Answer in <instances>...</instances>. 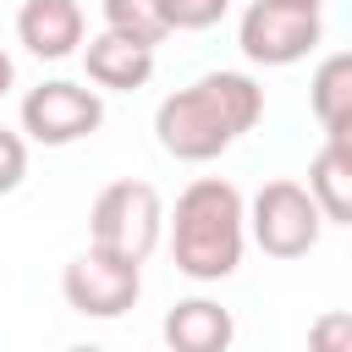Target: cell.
<instances>
[{
	"mask_svg": "<svg viewBox=\"0 0 352 352\" xmlns=\"http://www.w3.org/2000/svg\"><path fill=\"white\" fill-rule=\"evenodd\" d=\"M264 116V88L242 72H209L187 88H176L160 110H154V132L160 148L176 160H214L226 154L253 121Z\"/></svg>",
	"mask_w": 352,
	"mask_h": 352,
	"instance_id": "6da1fadb",
	"label": "cell"
},
{
	"mask_svg": "<svg viewBox=\"0 0 352 352\" xmlns=\"http://www.w3.org/2000/svg\"><path fill=\"white\" fill-rule=\"evenodd\" d=\"M242 236H248V209L242 192L220 176L192 182L176 198L170 214V258L192 280H226L242 264Z\"/></svg>",
	"mask_w": 352,
	"mask_h": 352,
	"instance_id": "7a4b0ae2",
	"label": "cell"
},
{
	"mask_svg": "<svg viewBox=\"0 0 352 352\" xmlns=\"http://www.w3.org/2000/svg\"><path fill=\"white\" fill-rule=\"evenodd\" d=\"M160 226H165V209H160V192L148 182H110L88 209L94 248H104L116 258H132V264H143L154 253Z\"/></svg>",
	"mask_w": 352,
	"mask_h": 352,
	"instance_id": "3957f363",
	"label": "cell"
},
{
	"mask_svg": "<svg viewBox=\"0 0 352 352\" xmlns=\"http://www.w3.org/2000/svg\"><path fill=\"white\" fill-rule=\"evenodd\" d=\"M248 226H253V242L270 258H302L319 242L324 209H319L314 187H302V182H264L258 198H253Z\"/></svg>",
	"mask_w": 352,
	"mask_h": 352,
	"instance_id": "277c9868",
	"label": "cell"
},
{
	"mask_svg": "<svg viewBox=\"0 0 352 352\" xmlns=\"http://www.w3.org/2000/svg\"><path fill=\"white\" fill-rule=\"evenodd\" d=\"M60 292H66V302H72L77 314H88V319H121V314L138 302L143 275H138L132 258H116V253H104V248L88 242V253H77V258L66 264Z\"/></svg>",
	"mask_w": 352,
	"mask_h": 352,
	"instance_id": "5b68a950",
	"label": "cell"
},
{
	"mask_svg": "<svg viewBox=\"0 0 352 352\" xmlns=\"http://www.w3.org/2000/svg\"><path fill=\"white\" fill-rule=\"evenodd\" d=\"M99 121H104V99H99L94 88H82V82H66V77L38 82V88L22 99V132H28L33 143H50V148L99 132Z\"/></svg>",
	"mask_w": 352,
	"mask_h": 352,
	"instance_id": "8992f818",
	"label": "cell"
},
{
	"mask_svg": "<svg viewBox=\"0 0 352 352\" xmlns=\"http://www.w3.org/2000/svg\"><path fill=\"white\" fill-rule=\"evenodd\" d=\"M236 44L258 66H292L319 44V11H292V6H275V0H253L242 11Z\"/></svg>",
	"mask_w": 352,
	"mask_h": 352,
	"instance_id": "52a82bcc",
	"label": "cell"
},
{
	"mask_svg": "<svg viewBox=\"0 0 352 352\" xmlns=\"http://www.w3.org/2000/svg\"><path fill=\"white\" fill-rule=\"evenodd\" d=\"M16 38L38 60H66L82 44V6L77 0H28L16 11Z\"/></svg>",
	"mask_w": 352,
	"mask_h": 352,
	"instance_id": "ba28073f",
	"label": "cell"
},
{
	"mask_svg": "<svg viewBox=\"0 0 352 352\" xmlns=\"http://www.w3.org/2000/svg\"><path fill=\"white\" fill-rule=\"evenodd\" d=\"M88 77L99 88H143L154 77V44L148 38H132L121 28H104L99 38H88Z\"/></svg>",
	"mask_w": 352,
	"mask_h": 352,
	"instance_id": "9c48e42d",
	"label": "cell"
},
{
	"mask_svg": "<svg viewBox=\"0 0 352 352\" xmlns=\"http://www.w3.org/2000/svg\"><path fill=\"white\" fill-rule=\"evenodd\" d=\"M231 336H236L231 314L220 302H209V297H187V302H176L165 314V341L176 352H226Z\"/></svg>",
	"mask_w": 352,
	"mask_h": 352,
	"instance_id": "30bf717a",
	"label": "cell"
},
{
	"mask_svg": "<svg viewBox=\"0 0 352 352\" xmlns=\"http://www.w3.org/2000/svg\"><path fill=\"white\" fill-rule=\"evenodd\" d=\"M308 187H314L324 220L352 226V154H346V148L324 143V148L314 154V165H308Z\"/></svg>",
	"mask_w": 352,
	"mask_h": 352,
	"instance_id": "8fae6325",
	"label": "cell"
},
{
	"mask_svg": "<svg viewBox=\"0 0 352 352\" xmlns=\"http://www.w3.org/2000/svg\"><path fill=\"white\" fill-rule=\"evenodd\" d=\"M314 116H319V126L324 121H336L341 110H352V50H341V55H324L319 60V72H314Z\"/></svg>",
	"mask_w": 352,
	"mask_h": 352,
	"instance_id": "7c38bea8",
	"label": "cell"
},
{
	"mask_svg": "<svg viewBox=\"0 0 352 352\" xmlns=\"http://www.w3.org/2000/svg\"><path fill=\"white\" fill-rule=\"evenodd\" d=\"M104 28H121V33L148 38V44H160V38L170 33L160 0H104Z\"/></svg>",
	"mask_w": 352,
	"mask_h": 352,
	"instance_id": "4fadbf2b",
	"label": "cell"
},
{
	"mask_svg": "<svg viewBox=\"0 0 352 352\" xmlns=\"http://www.w3.org/2000/svg\"><path fill=\"white\" fill-rule=\"evenodd\" d=\"M226 6H231V0H160V11H165V28H176V33L214 28V22L226 16Z\"/></svg>",
	"mask_w": 352,
	"mask_h": 352,
	"instance_id": "5bb4252c",
	"label": "cell"
},
{
	"mask_svg": "<svg viewBox=\"0 0 352 352\" xmlns=\"http://www.w3.org/2000/svg\"><path fill=\"white\" fill-rule=\"evenodd\" d=\"M308 341L314 352H352V314H319Z\"/></svg>",
	"mask_w": 352,
	"mask_h": 352,
	"instance_id": "9a60e30c",
	"label": "cell"
},
{
	"mask_svg": "<svg viewBox=\"0 0 352 352\" xmlns=\"http://www.w3.org/2000/svg\"><path fill=\"white\" fill-rule=\"evenodd\" d=\"M22 176H28V143L0 126V192H16Z\"/></svg>",
	"mask_w": 352,
	"mask_h": 352,
	"instance_id": "2e32d148",
	"label": "cell"
},
{
	"mask_svg": "<svg viewBox=\"0 0 352 352\" xmlns=\"http://www.w3.org/2000/svg\"><path fill=\"white\" fill-rule=\"evenodd\" d=\"M324 143H336V148L352 154V110H341L336 121H324Z\"/></svg>",
	"mask_w": 352,
	"mask_h": 352,
	"instance_id": "e0dca14e",
	"label": "cell"
},
{
	"mask_svg": "<svg viewBox=\"0 0 352 352\" xmlns=\"http://www.w3.org/2000/svg\"><path fill=\"white\" fill-rule=\"evenodd\" d=\"M11 77H16V66H11V55H6V50H0V94H6V88H11Z\"/></svg>",
	"mask_w": 352,
	"mask_h": 352,
	"instance_id": "ac0fdd59",
	"label": "cell"
},
{
	"mask_svg": "<svg viewBox=\"0 0 352 352\" xmlns=\"http://www.w3.org/2000/svg\"><path fill=\"white\" fill-rule=\"evenodd\" d=\"M275 6H292V11H319L324 0H275Z\"/></svg>",
	"mask_w": 352,
	"mask_h": 352,
	"instance_id": "d6986e66",
	"label": "cell"
}]
</instances>
